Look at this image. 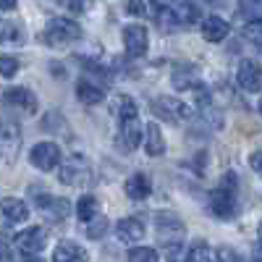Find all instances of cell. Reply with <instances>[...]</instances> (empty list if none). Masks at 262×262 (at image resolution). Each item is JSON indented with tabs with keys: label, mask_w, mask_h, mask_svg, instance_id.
Segmentation results:
<instances>
[{
	"label": "cell",
	"mask_w": 262,
	"mask_h": 262,
	"mask_svg": "<svg viewBox=\"0 0 262 262\" xmlns=\"http://www.w3.org/2000/svg\"><path fill=\"white\" fill-rule=\"evenodd\" d=\"M210 212L221 221H231L238 212V176L228 170L226 176L217 181V186L210 194Z\"/></svg>",
	"instance_id": "1"
},
{
	"label": "cell",
	"mask_w": 262,
	"mask_h": 262,
	"mask_svg": "<svg viewBox=\"0 0 262 262\" xmlns=\"http://www.w3.org/2000/svg\"><path fill=\"white\" fill-rule=\"evenodd\" d=\"M58 179L66 186H76V189H86L95 181V168L90 163V158L84 155H71L63 163V168L58 170Z\"/></svg>",
	"instance_id": "2"
},
{
	"label": "cell",
	"mask_w": 262,
	"mask_h": 262,
	"mask_svg": "<svg viewBox=\"0 0 262 262\" xmlns=\"http://www.w3.org/2000/svg\"><path fill=\"white\" fill-rule=\"evenodd\" d=\"M155 226H158V242L168 249L170 257H176L181 252V238H184V231H186L184 223L173 212H158Z\"/></svg>",
	"instance_id": "3"
},
{
	"label": "cell",
	"mask_w": 262,
	"mask_h": 262,
	"mask_svg": "<svg viewBox=\"0 0 262 262\" xmlns=\"http://www.w3.org/2000/svg\"><path fill=\"white\" fill-rule=\"evenodd\" d=\"M79 37H81V27L76 21L63 18V16H53L45 27V34H42V39H45L50 48H63L66 42H74Z\"/></svg>",
	"instance_id": "4"
},
{
	"label": "cell",
	"mask_w": 262,
	"mask_h": 262,
	"mask_svg": "<svg viewBox=\"0 0 262 262\" xmlns=\"http://www.w3.org/2000/svg\"><path fill=\"white\" fill-rule=\"evenodd\" d=\"M149 107H152V113H155L158 118H163V121H168V123L186 121V118H191V113H194L186 102H181V100H176V97H170V95L155 97Z\"/></svg>",
	"instance_id": "5"
},
{
	"label": "cell",
	"mask_w": 262,
	"mask_h": 262,
	"mask_svg": "<svg viewBox=\"0 0 262 262\" xmlns=\"http://www.w3.org/2000/svg\"><path fill=\"white\" fill-rule=\"evenodd\" d=\"M16 249L24 254V257H37V252L48 244V231L42 226H32L27 231H21L16 238H13Z\"/></svg>",
	"instance_id": "6"
},
{
	"label": "cell",
	"mask_w": 262,
	"mask_h": 262,
	"mask_svg": "<svg viewBox=\"0 0 262 262\" xmlns=\"http://www.w3.org/2000/svg\"><path fill=\"white\" fill-rule=\"evenodd\" d=\"M29 160L37 170H53L60 165V147L55 142H39L32 147Z\"/></svg>",
	"instance_id": "7"
},
{
	"label": "cell",
	"mask_w": 262,
	"mask_h": 262,
	"mask_svg": "<svg viewBox=\"0 0 262 262\" xmlns=\"http://www.w3.org/2000/svg\"><path fill=\"white\" fill-rule=\"evenodd\" d=\"M3 105L8 107V111H18V113H37V97L32 90H27V86H11V90L3 95Z\"/></svg>",
	"instance_id": "8"
},
{
	"label": "cell",
	"mask_w": 262,
	"mask_h": 262,
	"mask_svg": "<svg viewBox=\"0 0 262 262\" xmlns=\"http://www.w3.org/2000/svg\"><path fill=\"white\" fill-rule=\"evenodd\" d=\"M18 147H21V128L16 126L13 118H3L0 121V149H3V158L8 163L16 160Z\"/></svg>",
	"instance_id": "9"
},
{
	"label": "cell",
	"mask_w": 262,
	"mask_h": 262,
	"mask_svg": "<svg viewBox=\"0 0 262 262\" xmlns=\"http://www.w3.org/2000/svg\"><path fill=\"white\" fill-rule=\"evenodd\" d=\"M123 48L131 58H142L149 48V34L142 24H128L123 29Z\"/></svg>",
	"instance_id": "10"
},
{
	"label": "cell",
	"mask_w": 262,
	"mask_h": 262,
	"mask_svg": "<svg viewBox=\"0 0 262 262\" xmlns=\"http://www.w3.org/2000/svg\"><path fill=\"white\" fill-rule=\"evenodd\" d=\"M236 81H238V86H242L244 92H259L262 90V69H259V63L244 58L242 63H238Z\"/></svg>",
	"instance_id": "11"
},
{
	"label": "cell",
	"mask_w": 262,
	"mask_h": 262,
	"mask_svg": "<svg viewBox=\"0 0 262 262\" xmlns=\"http://www.w3.org/2000/svg\"><path fill=\"white\" fill-rule=\"evenodd\" d=\"M37 205H39L42 215H45L50 223L66 221V217H69V210H71V205H69V200H66V196H50V194H48V196L39 194V196H37Z\"/></svg>",
	"instance_id": "12"
},
{
	"label": "cell",
	"mask_w": 262,
	"mask_h": 262,
	"mask_svg": "<svg viewBox=\"0 0 262 262\" xmlns=\"http://www.w3.org/2000/svg\"><path fill=\"white\" fill-rule=\"evenodd\" d=\"M116 236L123 244H137L144 236V223L139 221V217H121V221L116 223Z\"/></svg>",
	"instance_id": "13"
},
{
	"label": "cell",
	"mask_w": 262,
	"mask_h": 262,
	"mask_svg": "<svg viewBox=\"0 0 262 262\" xmlns=\"http://www.w3.org/2000/svg\"><path fill=\"white\" fill-rule=\"evenodd\" d=\"M139 142H142V123H139V118H134V121H123L121 123V131H118V147L123 149V152H134L137 147H139Z\"/></svg>",
	"instance_id": "14"
},
{
	"label": "cell",
	"mask_w": 262,
	"mask_h": 262,
	"mask_svg": "<svg viewBox=\"0 0 262 262\" xmlns=\"http://www.w3.org/2000/svg\"><path fill=\"white\" fill-rule=\"evenodd\" d=\"M231 27H228V21L221 18V16H207L202 18V37L207 42H223L228 37Z\"/></svg>",
	"instance_id": "15"
},
{
	"label": "cell",
	"mask_w": 262,
	"mask_h": 262,
	"mask_svg": "<svg viewBox=\"0 0 262 262\" xmlns=\"http://www.w3.org/2000/svg\"><path fill=\"white\" fill-rule=\"evenodd\" d=\"M0 210H3V217L8 223H24L29 217V207L24 200H16V196H6L0 202Z\"/></svg>",
	"instance_id": "16"
},
{
	"label": "cell",
	"mask_w": 262,
	"mask_h": 262,
	"mask_svg": "<svg viewBox=\"0 0 262 262\" xmlns=\"http://www.w3.org/2000/svg\"><path fill=\"white\" fill-rule=\"evenodd\" d=\"M53 262H86V252L76 242H60L53 252Z\"/></svg>",
	"instance_id": "17"
},
{
	"label": "cell",
	"mask_w": 262,
	"mask_h": 262,
	"mask_svg": "<svg viewBox=\"0 0 262 262\" xmlns=\"http://www.w3.org/2000/svg\"><path fill=\"white\" fill-rule=\"evenodd\" d=\"M111 111H113V116L123 123V121H134V118H137V113H139V107H137L134 97H128V95H118V97H113V102H111Z\"/></svg>",
	"instance_id": "18"
},
{
	"label": "cell",
	"mask_w": 262,
	"mask_h": 262,
	"mask_svg": "<svg viewBox=\"0 0 262 262\" xmlns=\"http://www.w3.org/2000/svg\"><path fill=\"white\" fill-rule=\"evenodd\" d=\"M144 147H147V155L149 158H160L165 152V137L158 123H149L144 131Z\"/></svg>",
	"instance_id": "19"
},
{
	"label": "cell",
	"mask_w": 262,
	"mask_h": 262,
	"mask_svg": "<svg viewBox=\"0 0 262 262\" xmlns=\"http://www.w3.org/2000/svg\"><path fill=\"white\" fill-rule=\"evenodd\" d=\"M149 16H155L158 27H160L163 32H176V29H181L176 13H173V6H163V3H158V6H152Z\"/></svg>",
	"instance_id": "20"
},
{
	"label": "cell",
	"mask_w": 262,
	"mask_h": 262,
	"mask_svg": "<svg viewBox=\"0 0 262 262\" xmlns=\"http://www.w3.org/2000/svg\"><path fill=\"white\" fill-rule=\"evenodd\" d=\"M76 97H79V102H84V105H100V102L105 100V90H102V86H97L95 81L81 79V81L76 84Z\"/></svg>",
	"instance_id": "21"
},
{
	"label": "cell",
	"mask_w": 262,
	"mask_h": 262,
	"mask_svg": "<svg viewBox=\"0 0 262 262\" xmlns=\"http://www.w3.org/2000/svg\"><path fill=\"white\" fill-rule=\"evenodd\" d=\"M0 45H11V48L24 45V29H21L16 21L0 18Z\"/></svg>",
	"instance_id": "22"
},
{
	"label": "cell",
	"mask_w": 262,
	"mask_h": 262,
	"mask_svg": "<svg viewBox=\"0 0 262 262\" xmlns=\"http://www.w3.org/2000/svg\"><path fill=\"white\" fill-rule=\"evenodd\" d=\"M126 194L131 200H147L152 194V181L144 176V173H134L128 181H126Z\"/></svg>",
	"instance_id": "23"
},
{
	"label": "cell",
	"mask_w": 262,
	"mask_h": 262,
	"mask_svg": "<svg viewBox=\"0 0 262 262\" xmlns=\"http://www.w3.org/2000/svg\"><path fill=\"white\" fill-rule=\"evenodd\" d=\"M173 13H176L181 27H194L196 21H202V8L196 3H176L173 6Z\"/></svg>",
	"instance_id": "24"
},
{
	"label": "cell",
	"mask_w": 262,
	"mask_h": 262,
	"mask_svg": "<svg viewBox=\"0 0 262 262\" xmlns=\"http://www.w3.org/2000/svg\"><path fill=\"white\" fill-rule=\"evenodd\" d=\"M97 210H100V202H97V196H92V194H84L81 200L76 202V217H79L81 223L95 221V217H97Z\"/></svg>",
	"instance_id": "25"
},
{
	"label": "cell",
	"mask_w": 262,
	"mask_h": 262,
	"mask_svg": "<svg viewBox=\"0 0 262 262\" xmlns=\"http://www.w3.org/2000/svg\"><path fill=\"white\" fill-rule=\"evenodd\" d=\"M173 84H176V90H191L196 84L194 66H179V69L173 71Z\"/></svg>",
	"instance_id": "26"
},
{
	"label": "cell",
	"mask_w": 262,
	"mask_h": 262,
	"mask_svg": "<svg viewBox=\"0 0 262 262\" xmlns=\"http://www.w3.org/2000/svg\"><path fill=\"white\" fill-rule=\"evenodd\" d=\"M186 262H212V249L207 242H196L191 244L189 254H186Z\"/></svg>",
	"instance_id": "27"
},
{
	"label": "cell",
	"mask_w": 262,
	"mask_h": 262,
	"mask_svg": "<svg viewBox=\"0 0 262 262\" xmlns=\"http://www.w3.org/2000/svg\"><path fill=\"white\" fill-rule=\"evenodd\" d=\"M107 228H111V221H107V217H102V215H97L95 221H90L86 223V236L92 238V242H97V238H102L105 233H107Z\"/></svg>",
	"instance_id": "28"
},
{
	"label": "cell",
	"mask_w": 262,
	"mask_h": 262,
	"mask_svg": "<svg viewBox=\"0 0 262 262\" xmlns=\"http://www.w3.org/2000/svg\"><path fill=\"white\" fill-rule=\"evenodd\" d=\"M128 262H158V252L149 247H134L128 252Z\"/></svg>",
	"instance_id": "29"
},
{
	"label": "cell",
	"mask_w": 262,
	"mask_h": 262,
	"mask_svg": "<svg viewBox=\"0 0 262 262\" xmlns=\"http://www.w3.org/2000/svg\"><path fill=\"white\" fill-rule=\"evenodd\" d=\"M18 58H13V55H0V74H3L6 79H13L16 74H18Z\"/></svg>",
	"instance_id": "30"
},
{
	"label": "cell",
	"mask_w": 262,
	"mask_h": 262,
	"mask_svg": "<svg viewBox=\"0 0 262 262\" xmlns=\"http://www.w3.org/2000/svg\"><path fill=\"white\" fill-rule=\"evenodd\" d=\"M242 34H244L249 42H254V45H262V18H259V21H252V24H244Z\"/></svg>",
	"instance_id": "31"
},
{
	"label": "cell",
	"mask_w": 262,
	"mask_h": 262,
	"mask_svg": "<svg viewBox=\"0 0 262 262\" xmlns=\"http://www.w3.org/2000/svg\"><path fill=\"white\" fill-rule=\"evenodd\" d=\"M212 259H215V262H238V254H236L231 247H221V249L212 254Z\"/></svg>",
	"instance_id": "32"
},
{
	"label": "cell",
	"mask_w": 262,
	"mask_h": 262,
	"mask_svg": "<svg viewBox=\"0 0 262 262\" xmlns=\"http://www.w3.org/2000/svg\"><path fill=\"white\" fill-rule=\"evenodd\" d=\"M126 11H128V13H134V16H147V13L152 11V6H144V3H128Z\"/></svg>",
	"instance_id": "33"
},
{
	"label": "cell",
	"mask_w": 262,
	"mask_h": 262,
	"mask_svg": "<svg viewBox=\"0 0 262 262\" xmlns=\"http://www.w3.org/2000/svg\"><path fill=\"white\" fill-rule=\"evenodd\" d=\"M249 168L257 173V176H262V152H252L249 155Z\"/></svg>",
	"instance_id": "34"
},
{
	"label": "cell",
	"mask_w": 262,
	"mask_h": 262,
	"mask_svg": "<svg viewBox=\"0 0 262 262\" xmlns=\"http://www.w3.org/2000/svg\"><path fill=\"white\" fill-rule=\"evenodd\" d=\"M252 259L254 262H262V242H257V247L252 249Z\"/></svg>",
	"instance_id": "35"
},
{
	"label": "cell",
	"mask_w": 262,
	"mask_h": 262,
	"mask_svg": "<svg viewBox=\"0 0 262 262\" xmlns=\"http://www.w3.org/2000/svg\"><path fill=\"white\" fill-rule=\"evenodd\" d=\"M0 11H16L13 0H0Z\"/></svg>",
	"instance_id": "36"
},
{
	"label": "cell",
	"mask_w": 262,
	"mask_h": 262,
	"mask_svg": "<svg viewBox=\"0 0 262 262\" xmlns=\"http://www.w3.org/2000/svg\"><path fill=\"white\" fill-rule=\"evenodd\" d=\"M66 8H69V11H74V13H79V11H84L86 6H81V3H63Z\"/></svg>",
	"instance_id": "37"
},
{
	"label": "cell",
	"mask_w": 262,
	"mask_h": 262,
	"mask_svg": "<svg viewBox=\"0 0 262 262\" xmlns=\"http://www.w3.org/2000/svg\"><path fill=\"white\" fill-rule=\"evenodd\" d=\"M21 262H42V259H39V257H24Z\"/></svg>",
	"instance_id": "38"
},
{
	"label": "cell",
	"mask_w": 262,
	"mask_h": 262,
	"mask_svg": "<svg viewBox=\"0 0 262 262\" xmlns=\"http://www.w3.org/2000/svg\"><path fill=\"white\" fill-rule=\"evenodd\" d=\"M259 242H262V223H259Z\"/></svg>",
	"instance_id": "39"
},
{
	"label": "cell",
	"mask_w": 262,
	"mask_h": 262,
	"mask_svg": "<svg viewBox=\"0 0 262 262\" xmlns=\"http://www.w3.org/2000/svg\"><path fill=\"white\" fill-rule=\"evenodd\" d=\"M259 113H262V100H259Z\"/></svg>",
	"instance_id": "40"
},
{
	"label": "cell",
	"mask_w": 262,
	"mask_h": 262,
	"mask_svg": "<svg viewBox=\"0 0 262 262\" xmlns=\"http://www.w3.org/2000/svg\"><path fill=\"white\" fill-rule=\"evenodd\" d=\"M170 262H173V259H170Z\"/></svg>",
	"instance_id": "41"
}]
</instances>
